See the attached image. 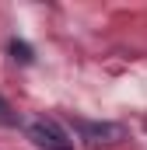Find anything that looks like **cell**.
Returning <instances> with one entry per match:
<instances>
[{
    "mask_svg": "<svg viewBox=\"0 0 147 150\" xmlns=\"http://www.w3.org/2000/svg\"><path fill=\"white\" fill-rule=\"evenodd\" d=\"M74 126H77V133H81V140L88 147H116V143L126 140V129L116 126V122H88V119H77Z\"/></svg>",
    "mask_w": 147,
    "mask_h": 150,
    "instance_id": "2",
    "label": "cell"
},
{
    "mask_svg": "<svg viewBox=\"0 0 147 150\" xmlns=\"http://www.w3.org/2000/svg\"><path fill=\"white\" fill-rule=\"evenodd\" d=\"M28 140L39 150H74V140L67 136V129L56 119H46V115H39V119L28 122Z\"/></svg>",
    "mask_w": 147,
    "mask_h": 150,
    "instance_id": "1",
    "label": "cell"
},
{
    "mask_svg": "<svg viewBox=\"0 0 147 150\" xmlns=\"http://www.w3.org/2000/svg\"><path fill=\"white\" fill-rule=\"evenodd\" d=\"M11 52H14V59H21V63H32V49H28L25 42H18V38H14V42H11Z\"/></svg>",
    "mask_w": 147,
    "mask_h": 150,
    "instance_id": "3",
    "label": "cell"
},
{
    "mask_svg": "<svg viewBox=\"0 0 147 150\" xmlns=\"http://www.w3.org/2000/svg\"><path fill=\"white\" fill-rule=\"evenodd\" d=\"M0 122H14V115L7 112V105H4V98H0Z\"/></svg>",
    "mask_w": 147,
    "mask_h": 150,
    "instance_id": "4",
    "label": "cell"
}]
</instances>
